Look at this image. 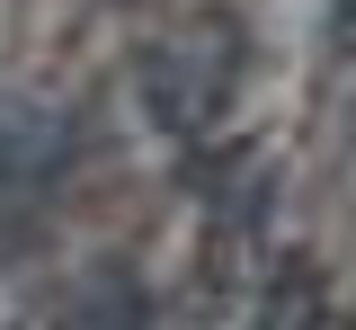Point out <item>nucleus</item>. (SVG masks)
<instances>
[{"label": "nucleus", "mask_w": 356, "mask_h": 330, "mask_svg": "<svg viewBox=\"0 0 356 330\" xmlns=\"http://www.w3.org/2000/svg\"><path fill=\"white\" fill-rule=\"evenodd\" d=\"M0 330H44L36 304H18V294H0Z\"/></svg>", "instance_id": "nucleus-4"}, {"label": "nucleus", "mask_w": 356, "mask_h": 330, "mask_svg": "<svg viewBox=\"0 0 356 330\" xmlns=\"http://www.w3.org/2000/svg\"><path fill=\"white\" fill-rule=\"evenodd\" d=\"M72 330H152V304H143V285H134V277H98V285L81 294Z\"/></svg>", "instance_id": "nucleus-3"}, {"label": "nucleus", "mask_w": 356, "mask_h": 330, "mask_svg": "<svg viewBox=\"0 0 356 330\" xmlns=\"http://www.w3.org/2000/svg\"><path fill=\"white\" fill-rule=\"evenodd\" d=\"M232 72H241V27L232 18H196L187 36L143 54V107L170 125V134H205L232 98Z\"/></svg>", "instance_id": "nucleus-1"}, {"label": "nucleus", "mask_w": 356, "mask_h": 330, "mask_svg": "<svg viewBox=\"0 0 356 330\" xmlns=\"http://www.w3.org/2000/svg\"><path fill=\"white\" fill-rule=\"evenodd\" d=\"M81 125L54 116V107H0V188H36L72 161Z\"/></svg>", "instance_id": "nucleus-2"}]
</instances>
